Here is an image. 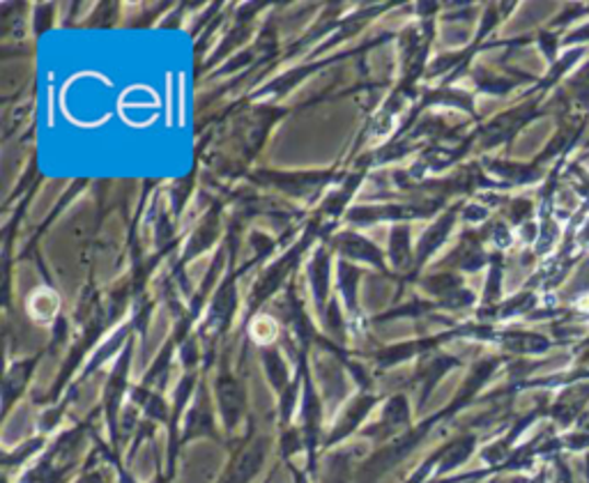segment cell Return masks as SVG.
<instances>
[{"label": "cell", "instance_id": "cell-3", "mask_svg": "<svg viewBox=\"0 0 589 483\" xmlns=\"http://www.w3.org/2000/svg\"><path fill=\"white\" fill-rule=\"evenodd\" d=\"M214 426H212V416L208 410V403L203 399V393H196V401L187 412L185 420V431H182V443L193 440V437H212Z\"/></svg>", "mask_w": 589, "mask_h": 483}, {"label": "cell", "instance_id": "cell-2", "mask_svg": "<svg viewBox=\"0 0 589 483\" xmlns=\"http://www.w3.org/2000/svg\"><path fill=\"white\" fill-rule=\"evenodd\" d=\"M263 458H266V445L254 443L243 456L233 460L228 474L220 483H249L254 474L260 470V466H263Z\"/></svg>", "mask_w": 589, "mask_h": 483}, {"label": "cell", "instance_id": "cell-1", "mask_svg": "<svg viewBox=\"0 0 589 483\" xmlns=\"http://www.w3.org/2000/svg\"><path fill=\"white\" fill-rule=\"evenodd\" d=\"M587 403H589V382L587 385L574 382L564 387L559 399L549 408V414L562 428H569L578 424V420L585 414Z\"/></svg>", "mask_w": 589, "mask_h": 483}, {"label": "cell", "instance_id": "cell-6", "mask_svg": "<svg viewBox=\"0 0 589 483\" xmlns=\"http://www.w3.org/2000/svg\"><path fill=\"white\" fill-rule=\"evenodd\" d=\"M555 468H557V483H576L574 474H572L569 466H566L564 458H555Z\"/></svg>", "mask_w": 589, "mask_h": 483}, {"label": "cell", "instance_id": "cell-7", "mask_svg": "<svg viewBox=\"0 0 589 483\" xmlns=\"http://www.w3.org/2000/svg\"><path fill=\"white\" fill-rule=\"evenodd\" d=\"M578 42H589V24L574 31L569 37H564V44H578Z\"/></svg>", "mask_w": 589, "mask_h": 483}, {"label": "cell", "instance_id": "cell-5", "mask_svg": "<svg viewBox=\"0 0 589 483\" xmlns=\"http://www.w3.org/2000/svg\"><path fill=\"white\" fill-rule=\"evenodd\" d=\"M569 91H572L574 102H578V104L589 102V62L585 64L582 70H578V72L572 76V81H569Z\"/></svg>", "mask_w": 589, "mask_h": 483}, {"label": "cell", "instance_id": "cell-8", "mask_svg": "<svg viewBox=\"0 0 589 483\" xmlns=\"http://www.w3.org/2000/svg\"><path fill=\"white\" fill-rule=\"evenodd\" d=\"M585 476H587V483H589V458H587V463H585Z\"/></svg>", "mask_w": 589, "mask_h": 483}, {"label": "cell", "instance_id": "cell-4", "mask_svg": "<svg viewBox=\"0 0 589 483\" xmlns=\"http://www.w3.org/2000/svg\"><path fill=\"white\" fill-rule=\"evenodd\" d=\"M33 368H35V360H28V362H21V364H16L14 368L8 370V378H5V412H10L12 403L21 397V391H24L28 378L33 376Z\"/></svg>", "mask_w": 589, "mask_h": 483}]
</instances>
